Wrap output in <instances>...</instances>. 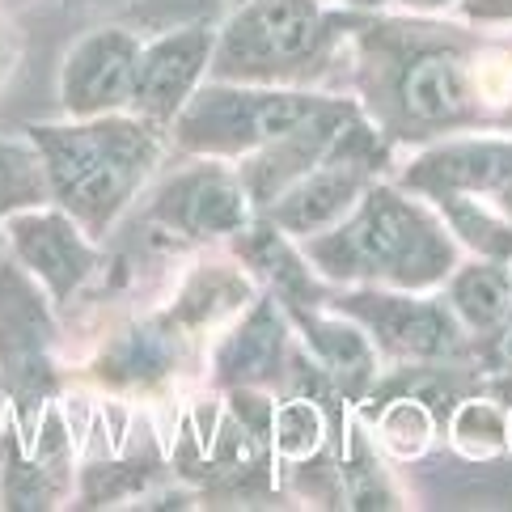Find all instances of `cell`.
<instances>
[{
	"label": "cell",
	"instance_id": "cell-1",
	"mask_svg": "<svg viewBox=\"0 0 512 512\" xmlns=\"http://www.w3.org/2000/svg\"><path fill=\"white\" fill-rule=\"evenodd\" d=\"M43 149V166L51 174V187L64 204L89 225H106L136 178L149 170L153 144L132 123H98V127H47L34 132Z\"/></svg>",
	"mask_w": 512,
	"mask_h": 512
},
{
	"label": "cell",
	"instance_id": "cell-2",
	"mask_svg": "<svg viewBox=\"0 0 512 512\" xmlns=\"http://www.w3.org/2000/svg\"><path fill=\"white\" fill-rule=\"evenodd\" d=\"M318 259L335 276H347V271H386V276L402 284H424L432 276H441L449 254L415 208H407L390 191H377L339 237L318 242Z\"/></svg>",
	"mask_w": 512,
	"mask_h": 512
},
{
	"label": "cell",
	"instance_id": "cell-3",
	"mask_svg": "<svg viewBox=\"0 0 512 512\" xmlns=\"http://www.w3.org/2000/svg\"><path fill=\"white\" fill-rule=\"evenodd\" d=\"M326 102L301 94H212L195 98L182 119V140L191 149H250V144L284 140L309 119H318Z\"/></svg>",
	"mask_w": 512,
	"mask_h": 512
},
{
	"label": "cell",
	"instance_id": "cell-4",
	"mask_svg": "<svg viewBox=\"0 0 512 512\" xmlns=\"http://www.w3.org/2000/svg\"><path fill=\"white\" fill-rule=\"evenodd\" d=\"M322 34L318 9L309 0H259L242 22H233L225 43V68H263L267 60H297L314 51Z\"/></svg>",
	"mask_w": 512,
	"mask_h": 512
},
{
	"label": "cell",
	"instance_id": "cell-5",
	"mask_svg": "<svg viewBox=\"0 0 512 512\" xmlns=\"http://www.w3.org/2000/svg\"><path fill=\"white\" fill-rule=\"evenodd\" d=\"M136 68H140V51L127 34L102 30L94 39H85L68 56V68H64L68 111L94 115V111H106V106H119L123 98H132Z\"/></svg>",
	"mask_w": 512,
	"mask_h": 512
},
{
	"label": "cell",
	"instance_id": "cell-6",
	"mask_svg": "<svg viewBox=\"0 0 512 512\" xmlns=\"http://www.w3.org/2000/svg\"><path fill=\"white\" fill-rule=\"evenodd\" d=\"M208 47H212L208 30H182V34L161 39L157 47H149L140 56V68H136L132 102L153 119L174 115L178 102H187L199 68L208 60Z\"/></svg>",
	"mask_w": 512,
	"mask_h": 512
},
{
	"label": "cell",
	"instance_id": "cell-7",
	"mask_svg": "<svg viewBox=\"0 0 512 512\" xmlns=\"http://www.w3.org/2000/svg\"><path fill=\"white\" fill-rule=\"evenodd\" d=\"M13 246L43 276L51 297H68V292L85 280V271L94 267V254H89V246L81 242L77 229H72L64 216H47V212L17 216Z\"/></svg>",
	"mask_w": 512,
	"mask_h": 512
},
{
	"label": "cell",
	"instance_id": "cell-8",
	"mask_svg": "<svg viewBox=\"0 0 512 512\" xmlns=\"http://www.w3.org/2000/svg\"><path fill=\"white\" fill-rule=\"evenodd\" d=\"M161 212L191 233H221L246 221V199L225 174H199V178L178 182L166 195Z\"/></svg>",
	"mask_w": 512,
	"mask_h": 512
},
{
	"label": "cell",
	"instance_id": "cell-9",
	"mask_svg": "<svg viewBox=\"0 0 512 512\" xmlns=\"http://www.w3.org/2000/svg\"><path fill=\"white\" fill-rule=\"evenodd\" d=\"M356 182H360L356 161H335V166L318 170L314 178H305L301 187L284 199L276 221L284 229H292V233H318L322 225H331L335 216L352 204Z\"/></svg>",
	"mask_w": 512,
	"mask_h": 512
},
{
	"label": "cell",
	"instance_id": "cell-10",
	"mask_svg": "<svg viewBox=\"0 0 512 512\" xmlns=\"http://www.w3.org/2000/svg\"><path fill=\"white\" fill-rule=\"evenodd\" d=\"M360 314L369 318L381 335H386L390 347L398 352H411V356H436L453 343L449 322L436 314L432 305H415V301H381L369 305V297H360Z\"/></svg>",
	"mask_w": 512,
	"mask_h": 512
},
{
	"label": "cell",
	"instance_id": "cell-11",
	"mask_svg": "<svg viewBox=\"0 0 512 512\" xmlns=\"http://www.w3.org/2000/svg\"><path fill=\"white\" fill-rule=\"evenodd\" d=\"M466 85H462V64L453 56H424L415 60L411 72L402 77V102L419 119H445L453 111H462Z\"/></svg>",
	"mask_w": 512,
	"mask_h": 512
},
{
	"label": "cell",
	"instance_id": "cell-12",
	"mask_svg": "<svg viewBox=\"0 0 512 512\" xmlns=\"http://www.w3.org/2000/svg\"><path fill=\"white\" fill-rule=\"evenodd\" d=\"M280 347H284V331H280V318L263 305L242 331L229 339V347L221 352V369L225 377H246V381H259L276 369L280 360Z\"/></svg>",
	"mask_w": 512,
	"mask_h": 512
},
{
	"label": "cell",
	"instance_id": "cell-13",
	"mask_svg": "<svg viewBox=\"0 0 512 512\" xmlns=\"http://www.w3.org/2000/svg\"><path fill=\"white\" fill-rule=\"evenodd\" d=\"M504 174H512V153L504 149H449L441 157H428L411 178L432 187H491Z\"/></svg>",
	"mask_w": 512,
	"mask_h": 512
},
{
	"label": "cell",
	"instance_id": "cell-14",
	"mask_svg": "<svg viewBox=\"0 0 512 512\" xmlns=\"http://www.w3.org/2000/svg\"><path fill=\"white\" fill-rule=\"evenodd\" d=\"M453 297H457V309H462L474 326H491L496 318H504V309H508V280L491 267L466 271V276L457 280Z\"/></svg>",
	"mask_w": 512,
	"mask_h": 512
},
{
	"label": "cell",
	"instance_id": "cell-15",
	"mask_svg": "<svg viewBox=\"0 0 512 512\" xmlns=\"http://www.w3.org/2000/svg\"><path fill=\"white\" fill-rule=\"evenodd\" d=\"M309 343L322 352V360L339 373H364L369 369V347L356 331L339 322H309Z\"/></svg>",
	"mask_w": 512,
	"mask_h": 512
},
{
	"label": "cell",
	"instance_id": "cell-16",
	"mask_svg": "<svg viewBox=\"0 0 512 512\" xmlns=\"http://www.w3.org/2000/svg\"><path fill=\"white\" fill-rule=\"evenodd\" d=\"M428 436H432V419L428 411L419 407V402L411 398H402L394 402V407L386 411V419H381V441H386L398 457H411L428 445Z\"/></svg>",
	"mask_w": 512,
	"mask_h": 512
},
{
	"label": "cell",
	"instance_id": "cell-17",
	"mask_svg": "<svg viewBox=\"0 0 512 512\" xmlns=\"http://www.w3.org/2000/svg\"><path fill=\"white\" fill-rule=\"evenodd\" d=\"M322 441V415L309 402H288L276 411V449L284 457H305Z\"/></svg>",
	"mask_w": 512,
	"mask_h": 512
},
{
	"label": "cell",
	"instance_id": "cell-18",
	"mask_svg": "<svg viewBox=\"0 0 512 512\" xmlns=\"http://www.w3.org/2000/svg\"><path fill=\"white\" fill-rule=\"evenodd\" d=\"M453 436H457V445H462L466 453L487 457V453H496L504 428H500V415L491 411L487 402H466V407L457 411V419H453Z\"/></svg>",
	"mask_w": 512,
	"mask_h": 512
},
{
	"label": "cell",
	"instance_id": "cell-19",
	"mask_svg": "<svg viewBox=\"0 0 512 512\" xmlns=\"http://www.w3.org/2000/svg\"><path fill=\"white\" fill-rule=\"evenodd\" d=\"M34 191H39L34 187V161L0 144V212H9L13 204H30Z\"/></svg>",
	"mask_w": 512,
	"mask_h": 512
},
{
	"label": "cell",
	"instance_id": "cell-20",
	"mask_svg": "<svg viewBox=\"0 0 512 512\" xmlns=\"http://www.w3.org/2000/svg\"><path fill=\"white\" fill-rule=\"evenodd\" d=\"M479 89H483V98L491 102H504L512 94V68L504 60H487L479 68Z\"/></svg>",
	"mask_w": 512,
	"mask_h": 512
},
{
	"label": "cell",
	"instance_id": "cell-21",
	"mask_svg": "<svg viewBox=\"0 0 512 512\" xmlns=\"http://www.w3.org/2000/svg\"><path fill=\"white\" fill-rule=\"evenodd\" d=\"M9 305H13V314H22V318H26V314H34V305H30L26 292H17V301H9ZM0 331H9V318H5V314H0ZM0 343H9V335L0 339ZM34 343H39V339H30V335H13V343L5 347V356H9V352H13V356H22V347H34Z\"/></svg>",
	"mask_w": 512,
	"mask_h": 512
},
{
	"label": "cell",
	"instance_id": "cell-22",
	"mask_svg": "<svg viewBox=\"0 0 512 512\" xmlns=\"http://www.w3.org/2000/svg\"><path fill=\"white\" fill-rule=\"evenodd\" d=\"M504 352H508V360H512V322H508V335H504Z\"/></svg>",
	"mask_w": 512,
	"mask_h": 512
},
{
	"label": "cell",
	"instance_id": "cell-23",
	"mask_svg": "<svg viewBox=\"0 0 512 512\" xmlns=\"http://www.w3.org/2000/svg\"><path fill=\"white\" fill-rule=\"evenodd\" d=\"M504 199H508V208H512V182H508V191H504Z\"/></svg>",
	"mask_w": 512,
	"mask_h": 512
},
{
	"label": "cell",
	"instance_id": "cell-24",
	"mask_svg": "<svg viewBox=\"0 0 512 512\" xmlns=\"http://www.w3.org/2000/svg\"><path fill=\"white\" fill-rule=\"evenodd\" d=\"M415 5H432V0H415Z\"/></svg>",
	"mask_w": 512,
	"mask_h": 512
},
{
	"label": "cell",
	"instance_id": "cell-25",
	"mask_svg": "<svg viewBox=\"0 0 512 512\" xmlns=\"http://www.w3.org/2000/svg\"><path fill=\"white\" fill-rule=\"evenodd\" d=\"M360 5H373V0H360Z\"/></svg>",
	"mask_w": 512,
	"mask_h": 512
}]
</instances>
